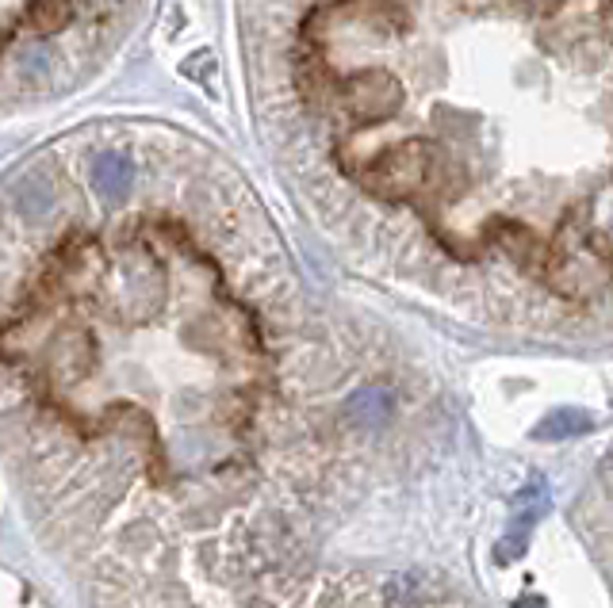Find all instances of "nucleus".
<instances>
[{
    "mask_svg": "<svg viewBox=\"0 0 613 608\" xmlns=\"http://www.w3.org/2000/svg\"><path fill=\"white\" fill-rule=\"evenodd\" d=\"M430 165H433L430 142L403 138L399 146L376 153V158L360 169V184H365L376 199H391V203H399V199H410L418 188H422Z\"/></svg>",
    "mask_w": 613,
    "mask_h": 608,
    "instance_id": "f257e3e1",
    "label": "nucleus"
},
{
    "mask_svg": "<svg viewBox=\"0 0 613 608\" xmlns=\"http://www.w3.org/2000/svg\"><path fill=\"white\" fill-rule=\"evenodd\" d=\"M549 513V486L544 482H529L526 491L514 498V513H510V536L499 544V559H518L529 544V532L541 517Z\"/></svg>",
    "mask_w": 613,
    "mask_h": 608,
    "instance_id": "f03ea898",
    "label": "nucleus"
},
{
    "mask_svg": "<svg viewBox=\"0 0 613 608\" xmlns=\"http://www.w3.org/2000/svg\"><path fill=\"white\" fill-rule=\"evenodd\" d=\"M391 413V395L383 387H365L350 398V418L357 421L360 429H376L383 425Z\"/></svg>",
    "mask_w": 613,
    "mask_h": 608,
    "instance_id": "7ed1b4c3",
    "label": "nucleus"
},
{
    "mask_svg": "<svg viewBox=\"0 0 613 608\" xmlns=\"http://www.w3.org/2000/svg\"><path fill=\"white\" fill-rule=\"evenodd\" d=\"M590 429V418L583 410H552L549 418H541V425L534 429L537 441H567Z\"/></svg>",
    "mask_w": 613,
    "mask_h": 608,
    "instance_id": "20e7f679",
    "label": "nucleus"
}]
</instances>
